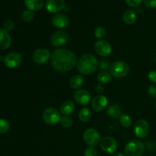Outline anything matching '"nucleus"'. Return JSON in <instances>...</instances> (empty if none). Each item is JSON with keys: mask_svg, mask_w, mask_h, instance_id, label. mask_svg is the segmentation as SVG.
<instances>
[{"mask_svg": "<svg viewBox=\"0 0 156 156\" xmlns=\"http://www.w3.org/2000/svg\"><path fill=\"white\" fill-rule=\"evenodd\" d=\"M94 50L99 56L105 57L111 54L112 52V47L108 41L99 40L94 44Z\"/></svg>", "mask_w": 156, "mask_h": 156, "instance_id": "nucleus-10", "label": "nucleus"}, {"mask_svg": "<svg viewBox=\"0 0 156 156\" xmlns=\"http://www.w3.org/2000/svg\"><path fill=\"white\" fill-rule=\"evenodd\" d=\"M75 104L71 101H66L61 105L60 106V113L64 116H69L73 114L74 111Z\"/></svg>", "mask_w": 156, "mask_h": 156, "instance_id": "nucleus-18", "label": "nucleus"}, {"mask_svg": "<svg viewBox=\"0 0 156 156\" xmlns=\"http://www.w3.org/2000/svg\"><path fill=\"white\" fill-rule=\"evenodd\" d=\"M84 83V77L81 75H76L73 76L69 81V85L72 88L79 89Z\"/></svg>", "mask_w": 156, "mask_h": 156, "instance_id": "nucleus-22", "label": "nucleus"}, {"mask_svg": "<svg viewBox=\"0 0 156 156\" xmlns=\"http://www.w3.org/2000/svg\"><path fill=\"white\" fill-rule=\"evenodd\" d=\"M77 59L73 51L67 49H57L51 55V63L53 69L59 73H67L74 68Z\"/></svg>", "mask_w": 156, "mask_h": 156, "instance_id": "nucleus-1", "label": "nucleus"}, {"mask_svg": "<svg viewBox=\"0 0 156 156\" xmlns=\"http://www.w3.org/2000/svg\"><path fill=\"white\" fill-rule=\"evenodd\" d=\"M98 80L101 84H107L111 81V76L108 72H101L98 76Z\"/></svg>", "mask_w": 156, "mask_h": 156, "instance_id": "nucleus-25", "label": "nucleus"}, {"mask_svg": "<svg viewBox=\"0 0 156 156\" xmlns=\"http://www.w3.org/2000/svg\"><path fill=\"white\" fill-rule=\"evenodd\" d=\"M24 3L29 10L37 11L43 8L44 0H24Z\"/></svg>", "mask_w": 156, "mask_h": 156, "instance_id": "nucleus-21", "label": "nucleus"}, {"mask_svg": "<svg viewBox=\"0 0 156 156\" xmlns=\"http://www.w3.org/2000/svg\"><path fill=\"white\" fill-rule=\"evenodd\" d=\"M129 66L123 61H116L113 62L110 67V73L117 79H121L127 76L129 73Z\"/></svg>", "mask_w": 156, "mask_h": 156, "instance_id": "nucleus-4", "label": "nucleus"}, {"mask_svg": "<svg viewBox=\"0 0 156 156\" xmlns=\"http://www.w3.org/2000/svg\"><path fill=\"white\" fill-rule=\"evenodd\" d=\"M5 65L10 69L16 68L19 66L22 62V56L19 53L17 52H12L9 53L7 56L5 57L4 59Z\"/></svg>", "mask_w": 156, "mask_h": 156, "instance_id": "nucleus-9", "label": "nucleus"}, {"mask_svg": "<svg viewBox=\"0 0 156 156\" xmlns=\"http://www.w3.org/2000/svg\"><path fill=\"white\" fill-rule=\"evenodd\" d=\"M143 0H125V2L129 7H137L140 5Z\"/></svg>", "mask_w": 156, "mask_h": 156, "instance_id": "nucleus-33", "label": "nucleus"}, {"mask_svg": "<svg viewBox=\"0 0 156 156\" xmlns=\"http://www.w3.org/2000/svg\"><path fill=\"white\" fill-rule=\"evenodd\" d=\"M74 98L80 105H87L91 101V94L87 90L79 89L75 92Z\"/></svg>", "mask_w": 156, "mask_h": 156, "instance_id": "nucleus-14", "label": "nucleus"}, {"mask_svg": "<svg viewBox=\"0 0 156 156\" xmlns=\"http://www.w3.org/2000/svg\"><path fill=\"white\" fill-rule=\"evenodd\" d=\"M9 121L5 119H0V134L5 133L9 129Z\"/></svg>", "mask_w": 156, "mask_h": 156, "instance_id": "nucleus-28", "label": "nucleus"}, {"mask_svg": "<svg viewBox=\"0 0 156 156\" xmlns=\"http://www.w3.org/2000/svg\"><path fill=\"white\" fill-rule=\"evenodd\" d=\"M126 156H143L145 152V145L139 140H132L125 146Z\"/></svg>", "mask_w": 156, "mask_h": 156, "instance_id": "nucleus-3", "label": "nucleus"}, {"mask_svg": "<svg viewBox=\"0 0 156 156\" xmlns=\"http://www.w3.org/2000/svg\"><path fill=\"white\" fill-rule=\"evenodd\" d=\"M136 14L135 11H133V9H128V10L125 11L123 15V22L129 25L133 24L136 21Z\"/></svg>", "mask_w": 156, "mask_h": 156, "instance_id": "nucleus-19", "label": "nucleus"}, {"mask_svg": "<svg viewBox=\"0 0 156 156\" xmlns=\"http://www.w3.org/2000/svg\"><path fill=\"white\" fill-rule=\"evenodd\" d=\"M68 41V34L64 30H57L51 37L50 42L54 47H61L65 45Z\"/></svg>", "mask_w": 156, "mask_h": 156, "instance_id": "nucleus-12", "label": "nucleus"}, {"mask_svg": "<svg viewBox=\"0 0 156 156\" xmlns=\"http://www.w3.org/2000/svg\"><path fill=\"white\" fill-rule=\"evenodd\" d=\"M120 123L123 127L128 128L131 126L133 123V120L128 114H123L120 117Z\"/></svg>", "mask_w": 156, "mask_h": 156, "instance_id": "nucleus-24", "label": "nucleus"}, {"mask_svg": "<svg viewBox=\"0 0 156 156\" xmlns=\"http://www.w3.org/2000/svg\"><path fill=\"white\" fill-rule=\"evenodd\" d=\"M100 146L102 150L108 154H112L117 149V143L114 138L111 136H105L101 140Z\"/></svg>", "mask_w": 156, "mask_h": 156, "instance_id": "nucleus-8", "label": "nucleus"}, {"mask_svg": "<svg viewBox=\"0 0 156 156\" xmlns=\"http://www.w3.org/2000/svg\"><path fill=\"white\" fill-rule=\"evenodd\" d=\"M79 117L81 121L88 122L91 118V112L88 108H82L79 112Z\"/></svg>", "mask_w": 156, "mask_h": 156, "instance_id": "nucleus-23", "label": "nucleus"}, {"mask_svg": "<svg viewBox=\"0 0 156 156\" xmlns=\"http://www.w3.org/2000/svg\"><path fill=\"white\" fill-rule=\"evenodd\" d=\"M84 155L85 156H97L98 155V152L94 147H89L87 148L85 150V152H84Z\"/></svg>", "mask_w": 156, "mask_h": 156, "instance_id": "nucleus-30", "label": "nucleus"}, {"mask_svg": "<svg viewBox=\"0 0 156 156\" xmlns=\"http://www.w3.org/2000/svg\"><path fill=\"white\" fill-rule=\"evenodd\" d=\"M107 114L112 118L117 119L121 117V115L123 114V111H122L121 107H120L119 105H112L108 108Z\"/></svg>", "mask_w": 156, "mask_h": 156, "instance_id": "nucleus-20", "label": "nucleus"}, {"mask_svg": "<svg viewBox=\"0 0 156 156\" xmlns=\"http://www.w3.org/2000/svg\"><path fill=\"white\" fill-rule=\"evenodd\" d=\"M52 24L57 28H64L68 26L69 20L64 14H57L52 18Z\"/></svg>", "mask_w": 156, "mask_h": 156, "instance_id": "nucleus-16", "label": "nucleus"}, {"mask_svg": "<svg viewBox=\"0 0 156 156\" xmlns=\"http://www.w3.org/2000/svg\"><path fill=\"white\" fill-rule=\"evenodd\" d=\"M83 140L88 146L94 147L100 143L101 139L100 133L97 129L94 128H89L84 132Z\"/></svg>", "mask_w": 156, "mask_h": 156, "instance_id": "nucleus-5", "label": "nucleus"}, {"mask_svg": "<svg viewBox=\"0 0 156 156\" xmlns=\"http://www.w3.org/2000/svg\"><path fill=\"white\" fill-rule=\"evenodd\" d=\"M113 156H126V155H125V154L122 153V152H117V153L114 154Z\"/></svg>", "mask_w": 156, "mask_h": 156, "instance_id": "nucleus-38", "label": "nucleus"}, {"mask_svg": "<svg viewBox=\"0 0 156 156\" xmlns=\"http://www.w3.org/2000/svg\"><path fill=\"white\" fill-rule=\"evenodd\" d=\"M155 146H156V143H155Z\"/></svg>", "mask_w": 156, "mask_h": 156, "instance_id": "nucleus-40", "label": "nucleus"}, {"mask_svg": "<svg viewBox=\"0 0 156 156\" xmlns=\"http://www.w3.org/2000/svg\"><path fill=\"white\" fill-rule=\"evenodd\" d=\"M50 57V53L47 49L39 48L34 52L32 59L34 62L37 64H44L48 61Z\"/></svg>", "mask_w": 156, "mask_h": 156, "instance_id": "nucleus-11", "label": "nucleus"}, {"mask_svg": "<svg viewBox=\"0 0 156 156\" xmlns=\"http://www.w3.org/2000/svg\"><path fill=\"white\" fill-rule=\"evenodd\" d=\"M12 44V38L9 32L4 29H0V49L6 50Z\"/></svg>", "mask_w": 156, "mask_h": 156, "instance_id": "nucleus-17", "label": "nucleus"}, {"mask_svg": "<svg viewBox=\"0 0 156 156\" xmlns=\"http://www.w3.org/2000/svg\"><path fill=\"white\" fill-rule=\"evenodd\" d=\"M150 127L149 124L146 120H139L134 125L133 131L135 136L139 139H144L149 135Z\"/></svg>", "mask_w": 156, "mask_h": 156, "instance_id": "nucleus-7", "label": "nucleus"}, {"mask_svg": "<svg viewBox=\"0 0 156 156\" xmlns=\"http://www.w3.org/2000/svg\"><path fill=\"white\" fill-rule=\"evenodd\" d=\"M108 105V99L105 95H97L91 101V107L95 111H101Z\"/></svg>", "mask_w": 156, "mask_h": 156, "instance_id": "nucleus-15", "label": "nucleus"}, {"mask_svg": "<svg viewBox=\"0 0 156 156\" xmlns=\"http://www.w3.org/2000/svg\"><path fill=\"white\" fill-rule=\"evenodd\" d=\"M145 5L149 9H156V0H143Z\"/></svg>", "mask_w": 156, "mask_h": 156, "instance_id": "nucleus-34", "label": "nucleus"}, {"mask_svg": "<svg viewBox=\"0 0 156 156\" xmlns=\"http://www.w3.org/2000/svg\"><path fill=\"white\" fill-rule=\"evenodd\" d=\"M60 113L53 108H48L44 110L43 113V119L44 122L49 125H54L60 122Z\"/></svg>", "mask_w": 156, "mask_h": 156, "instance_id": "nucleus-6", "label": "nucleus"}, {"mask_svg": "<svg viewBox=\"0 0 156 156\" xmlns=\"http://www.w3.org/2000/svg\"><path fill=\"white\" fill-rule=\"evenodd\" d=\"M14 28V22L12 20H7L3 24V29L6 31H10Z\"/></svg>", "mask_w": 156, "mask_h": 156, "instance_id": "nucleus-31", "label": "nucleus"}, {"mask_svg": "<svg viewBox=\"0 0 156 156\" xmlns=\"http://www.w3.org/2000/svg\"><path fill=\"white\" fill-rule=\"evenodd\" d=\"M155 108H156V103H155Z\"/></svg>", "mask_w": 156, "mask_h": 156, "instance_id": "nucleus-39", "label": "nucleus"}, {"mask_svg": "<svg viewBox=\"0 0 156 156\" xmlns=\"http://www.w3.org/2000/svg\"><path fill=\"white\" fill-rule=\"evenodd\" d=\"M60 123L64 128H69L73 126V120L69 116H64L60 120Z\"/></svg>", "mask_w": 156, "mask_h": 156, "instance_id": "nucleus-26", "label": "nucleus"}, {"mask_svg": "<svg viewBox=\"0 0 156 156\" xmlns=\"http://www.w3.org/2000/svg\"><path fill=\"white\" fill-rule=\"evenodd\" d=\"M111 67L109 62L106 60V59H102L100 62V69L103 70H107Z\"/></svg>", "mask_w": 156, "mask_h": 156, "instance_id": "nucleus-35", "label": "nucleus"}, {"mask_svg": "<svg viewBox=\"0 0 156 156\" xmlns=\"http://www.w3.org/2000/svg\"><path fill=\"white\" fill-rule=\"evenodd\" d=\"M148 78H149L151 82L156 84V71L152 70V71L149 72V75H148Z\"/></svg>", "mask_w": 156, "mask_h": 156, "instance_id": "nucleus-36", "label": "nucleus"}, {"mask_svg": "<svg viewBox=\"0 0 156 156\" xmlns=\"http://www.w3.org/2000/svg\"><path fill=\"white\" fill-rule=\"evenodd\" d=\"M106 34H107L106 30H105V27H101V26L98 27L97 28L94 30V36L100 40H102L104 37H105Z\"/></svg>", "mask_w": 156, "mask_h": 156, "instance_id": "nucleus-27", "label": "nucleus"}, {"mask_svg": "<svg viewBox=\"0 0 156 156\" xmlns=\"http://www.w3.org/2000/svg\"><path fill=\"white\" fill-rule=\"evenodd\" d=\"M34 14L33 11L31 10H26L24 11V13L22 15V18L26 22H30L32 20L34 19Z\"/></svg>", "mask_w": 156, "mask_h": 156, "instance_id": "nucleus-29", "label": "nucleus"}, {"mask_svg": "<svg viewBox=\"0 0 156 156\" xmlns=\"http://www.w3.org/2000/svg\"><path fill=\"white\" fill-rule=\"evenodd\" d=\"M98 66V59L91 54L82 55L77 62V69L82 74L91 75L95 72Z\"/></svg>", "mask_w": 156, "mask_h": 156, "instance_id": "nucleus-2", "label": "nucleus"}, {"mask_svg": "<svg viewBox=\"0 0 156 156\" xmlns=\"http://www.w3.org/2000/svg\"><path fill=\"white\" fill-rule=\"evenodd\" d=\"M45 6L50 13H57L65 8V0H47Z\"/></svg>", "mask_w": 156, "mask_h": 156, "instance_id": "nucleus-13", "label": "nucleus"}, {"mask_svg": "<svg viewBox=\"0 0 156 156\" xmlns=\"http://www.w3.org/2000/svg\"><path fill=\"white\" fill-rule=\"evenodd\" d=\"M104 89H105V88H104V86L101 84H98V85H96V91H97L98 92H103Z\"/></svg>", "mask_w": 156, "mask_h": 156, "instance_id": "nucleus-37", "label": "nucleus"}, {"mask_svg": "<svg viewBox=\"0 0 156 156\" xmlns=\"http://www.w3.org/2000/svg\"><path fill=\"white\" fill-rule=\"evenodd\" d=\"M148 94L152 98H156V85H151L148 88Z\"/></svg>", "mask_w": 156, "mask_h": 156, "instance_id": "nucleus-32", "label": "nucleus"}]
</instances>
